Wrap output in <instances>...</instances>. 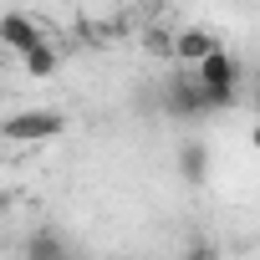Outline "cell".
<instances>
[{
	"label": "cell",
	"mask_w": 260,
	"mask_h": 260,
	"mask_svg": "<svg viewBox=\"0 0 260 260\" xmlns=\"http://www.w3.org/2000/svg\"><path fill=\"white\" fill-rule=\"evenodd\" d=\"M194 77H199V87H204L209 112H230V107L240 102V92H245V67H240L235 51H224V46H219L209 61H199Z\"/></svg>",
	"instance_id": "cell-1"
},
{
	"label": "cell",
	"mask_w": 260,
	"mask_h": 260,
	"mask_svg": "<svg viewBox=\"0 0 260 260\" xmlns=\"http://www.w3.org/2000/svg\"><path fill=\"white\" fill-rule=\"evenodd\" d=\"M158 107H164L174 122H199V117H209V102H204V87H199L194 67H179V72L164 82Z\"/></svg>",
	"instance_id": "cell-2"
},
{
	"label": "cell",
	"mask_w": 260,
	"mask_h": 260,
	"mask_svg": "<svg viewBox=\"0 0 260 260\" xmlns=\"http://www.w3.org/2000/svg\"><path fill=\"white\" fill-rule=\"evenodd\" d=\"M67 133V112L56 107H36V112H11L6 122H0V138L6 143H56Z\"/></svg>",
	"instance_id": "cell-3"
},
{
	"label": "cell",
	"mask_w": 260,
	"mask_h": 260,
	"mask_svg": "<svg viewBox=\"0 0 260 260\" xmlns=\"http://www.w3.org/2000/svg\"><path fill=\"white\" fill-rule=\"evenodd\" d=\"M219 51V36L214 31H204V26H179V36H174V67H199V61H209Z\"/></svg>",
	"instance_id": "cell-4"
},
{
	"label": "cell",
	"mask_w": 260,
	"mask_h": 260,
	"mask_svg": "<svg viewBox=\"0 0 260 260\" xmlns=\"http://www.w3.org/2000/svg\"><path fill=\"white\" fill-rule=\"evenodd\" d=\"M0 41H6V46H11L16 56H26V51H31V46H41L46 36H41V26H36L31 16L11 11V16H6V26H0Z\"/></svg>",
	"instance_id": "cell-5"
},
{
	"label": "cell",
	"mask_w": 260,
	"mask_h": 260,
	"mask_svg": "<svg viewBox=\"0 0 260 260\" xmlns=\"http://www.w3.org/2000/svg\"><path fill=\"white\" fill-rule=\"evenodd\" d=\"M174 164H179V179H184V184H194V189L209 179V148H204L199 138H184V143H179V153H174Z\"/></svg>",
	"instance_id": "cell-6"
},
{
	"label": "cell",
	"mask_w": 260,
	"mask_h": 260,
	"mask_svg": "<svg viewBox=\"0 0 260 260\" xmlns=\"http://www.w3.org/2000/svg\"><path fill=\"white\" fill-rule=\"evenodd\" d=\"M67 255L72 250H67L61 230H31L26 245H21V260H67Z\"/></svg>",
	"instance_id": "cell-7"
},
{
	"label": "cell",
	"mask_w": 260,
	"mask_h": 260,
	"mask_svg": "<svg viewBox=\"0 0 260 260\" xmlns=\"http://www.w3.org/2000/svg\"><path fill=\"white\" fill-rule=\"evenodd\" d=\"M21 67H26L31 77H41V82H46V77H56V72H61V51H56L51 41H41V46H31V51L21 56Z\"/></svg>",
	"instance_id": "cell-8"
},
{
	"label": "cell",
	"mask_w": 260,
	"mask_h": 260,
	"mask_svg": "<svg viewBox=\"0 0 260 260\" xmlns=\"http://www.w3.org/2000/svg\"><path fill=\"white\" fill-rule=\"evenodd\" d=\"M174 36H179V31H164V26H148V31H143V51H148L153 61H174Z\"/></svg>",
	"instance_id": "cell-9"
},
{
	"label": "cell",
	"mask_w": 260,
	"mask_h": 260,
	"mask_svg": "<svg viewBox=\"0 0 260 260\" xmlns=\"http://www.w3.org/2000/svg\"><path fill=\"white\" fill-rule=\"evenodd\" d=\"M174 260H219V245H214L209 235H189V240H184V250H179Z\"/></svg>",
	"instance_id": "cell-10"
},
{
	"label": "cell",
	"mask_w": 260,
	"mask_h": 260,
	"mask_svg": "<svg viewBox=\"0 0 260 260\" xmlns=\"http://www.w3.org/2000/svg\"><path fill=\"white\" fill-rule=\"evenodd\" d=\"M250 107H255V117H260V77H255V87H250Z\"/></svg>",
	"instance_id": "cell-11"
},
{
	"label": "cell",
	"mask_w": 260,
	"mask_h": 260,
	"mask_svg": "<svg viewBox=\"0 0 260 260\" xmlns=\"http://www.w3.org/2000/svg\"><path fill=\"white\" fill-rule=\"evenodd\" d=\"M250 148H260V117H255V127H250Z\"/></svg>",
	"instance_id": "cell-12"
},
{
	"label": "cell",
	"mask_w": 260,
	"mask_h": 260,
	"mask_svg": "<svg viewBox=\"0 0 260 260\" xmlns=\"http://www.w3.org/2000/svg\"><path fill=\"white\" fill-rule=\"evenodd\" d=\"M67 260H77V255H67Z\"/></svg>",
	"instance_id": "cell-13"
}]
</instances>
